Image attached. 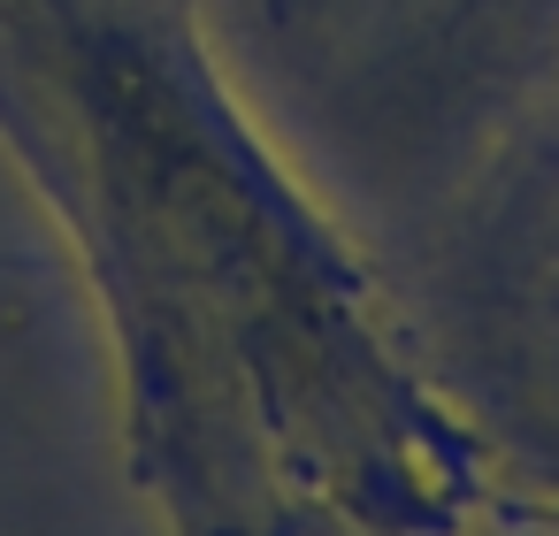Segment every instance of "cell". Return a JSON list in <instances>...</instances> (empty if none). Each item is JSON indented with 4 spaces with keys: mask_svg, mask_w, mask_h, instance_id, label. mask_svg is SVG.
I'll list each match as a JSON object with an SVG mask.
<instances>
[{
    "mask_svg": "<svg viewBox=\"0 0 559 536\" xmlns=\"http://www.w3.org/2000/svg\"><path fill=\"white\" fill-rule=\"evenodd\" d=\"M47 100L78 215L169 368L330 444H414L353 223L269 154L177 9L62 0Z\"/></svg>",
    "mask_w": 559,
    "mask_h": 536,
    "instance_id": "1",
    "label": "cell"
},
{
    "mask_svg": "<svg viewBox=\"0 0 559 536\" xmlns=\"http://www.w3.org/2000/svg\"><path fill=\"white\" fill-rule=\"evenodd\" d=\"M399 269L452 353L559 383V47Z\"/></svg>",
    "mask_w": 559,
    "mask_h": 536,
    "instance_id": "3",
    "label": "cell"
},
{
    "mask_svg": "<svg viewBox=\"0 0 559 536\" xmlns=\"http://www.w3.org/2000/svg\"><path fill=\"white\" fill-rule=\"evenodd\" d=\"M353 238L406 261L559 47V0H253Z\"/></svg>",
    "mask_w": 559,
    "mask_h": 536,
    "instance_id": "2",
    "label": "cell"
}]
</instances>
